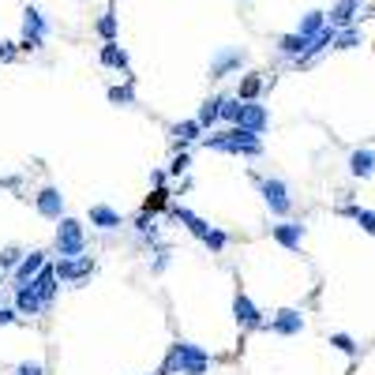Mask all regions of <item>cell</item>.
I'll return each instance as SVG.
<instances>
[{
    "label": "cell",
    "instance_id": "obj_1",
    "mask_svg": "<svg viewBox=\"0 0 375 375\" xmlns=\"http://www.w3.org/2000/svg\"><path fill=\"white\" fill-rule=\"evenodd\" d=\"M207 151H218V154H240V158H259L263 154V139L256 131L240 128V124H229L225 131H210L203 139Z\"/></svg>",
    "mask_w": 375,
    "mask_h": 375
},
{
    "label": "cell",
    "instance_id": "obj_2",
    "mask_svg": "<svg viewBox=\"0 0 375 375\" xmlns=\"http://www.w3.org/2000/svg\"><path fill=\"white\" fill-rule=\"evenodd\" d=\"M210 360L214 357L207 349H199V345H192V342H177L169 349V357L162 360V371L158 375H207Z\"/></svg>",
    "mask_w": 375,
    "mask_h": 375
},
{
    "label": "cell",
    "instance_id": "obj_3",
    "mask_svg": "<svg viewBox=\"0 0 375 375\" xmlns=\"http://www.w3.org/2000/svg\"><path fill=\"white\" fill-rule=\"evenodd\" d=\"M57 256L60 259H75L87 251V233H83V222L75 218H57Z\"/></svg>",
    "mask_w": 375,
    "mask_h": 375
},
{
    "label": "cell",
    "instance_id": "obj_4",
    "mask_svg": "<svg viewBox=\"0 0 375 375\" xmlns=\"http://www.w3.org/2000/svg\"><path fill=\"white\" fill-rule=\"evenodd\" d=\"M45 34H49V23H45V16H42L38 8H26V11H23V42H19V49H23V53L42 49Z\"/></svg>",
    "mask_w": 375,
    "mask_h": 375
},
{
    "label": "cell",
    "instance_id": "obj_5",
    "mask_svg": "<svg viewBox=\"0 0 375 375\" xmlns=\"http://www.w3.org/2000/svg\"><path fill=\"white\" fill-rule=\"evenodd\" d=\"M53 274H57V281H68V286H83V281L94 274V259L87 256V251L75 256V259H57Z\"/></svg>",
    "mask_w": 375,
    "mask_h": 375
},
{
    "label": "cell",
    "instance_id": "obj_6",
    "mask_svg": "<svg viewBox=\"0 0 375 375\" xmlns=\"http://www.w3.org/2000/svg\"><path fill=\"white\" fill-rule=\"evenodd\" d=\"M259 192L266 199V207H271V214H278V218H286V214L293 210V199H289V184L286 180L266 177V180H259Z\"/></svg>",
    "mask_w": 375,
    "mask_h": 375
},
{
    "label": "cell",
    "instance_id": "obj_7",
    "mask_svg": "<svg viewBox=\"0 0 375 375\" xmlns=\"http://www.w3.org/2000/svg\"><path fill=\"white\" fill-rule=\"evenodd\" d=\"M237 124L248 128V131H256V136H263V131L271 128V109H266V105H259V102H240Z\"/></svg>",
    "mask_w": 375,
    "mask_h": 375
},
{
    "label": "cell",
    "instance_id": "obj_8",
    "mask_svg": "<svg viewBox=\"0 0 375 375\" xmlns=\"http://www.w3.org/2000/svg\"><path fill=\"white\" fill-rule=\"evenodd\" d=\"M259 330L286 334V338H289V334H300V330H304V315L297 312V308H281V312H274V319H271V323L263 319V327H259Z\"/></svg>",
    "mask_w": 375,
    "mask_h": 375
},
{
    "label": "cell",
    "instance_id": "obj_9",
    "mask_svg": "<svg viewBox=\"0 0 375 375\" xmlns=\"http://www.w3.org/2000/svg\"><path fill=\"white\" fill-rule=\"evenodd\" d=\"M244 64H248V53L244 49H222L218 57L210 60V79H225V75L240 72Z\"/></svg>",
    "mask_w": 375,
    "mask_h": 375
},
{
    "label": "cell",
    "instance_id": "obj_10",
    "mask_svg": "<svg viewBox=\"0 0 375 375\" xmlns=\"http://www.w3.org/2000/svg\"><path fill=\"white\" fill-rule=\"evenodd\" d=\"M233 315H237V323L244 327V330H259L263 327V312L256 304H251V297L244 289H237V300H233Z\"/></svg>",
    "mask_w": 375,
    "mask_h": 375
},
{
    "label": "cell",
    "instance_id": "obj_11",
    "mask_svg": "<svg viewBox=\"0 0 375 375\" xmlns=\"http://www.w3.org/2000/svg\"><path fill=\"white\" fill-rule=\"evenodd\" d=\"M34 207H38V214L42 218H49V222H57V218H64V195H60V188H42V192L34 195Z\"/></svg>",
    "mask_w": 375,
    "mask_h": 375
},
{
    "label": "cell",
    "instance_id": "obj_12",
    "mask_svg": "<svg viewBox=\"0 0 375 375\" xmlns=\"http://www.w3.org/2000/svg\"><path fill=\"white\" fill-rule=\"evenodd\" d=\"M26 286H31L34 293H38V297H42V304L49 308L53 300H57V293H60V281H57V274H53V266L45 263L42 266V271H38L31 281H26Z\"/></svg>",
    "mask_w": 375,
    "mask_h": 375
},
{
    "label": "cell",
    "instance_id": "obj_13",
    "mask_svg": "<svg viewBox=\"0 0 375 375\" xmlns=\"http://www.w3.org/2000/svg\"><path fill=\"white\" fill-rule=\"evenodd\" d=\"M271 237L278 240L281 248H289V251H300L304 225H300V222H278V225H271Z\"/></svg>",
    "mask_w": 375,
    "mask_h": 375
},
{
    "label": "cell",
    "instance_id": "obj_14",
    "mask_svg": "<svg viewBox=\"0 0 375 375\" xmlns=\"http://www.w3.org/2000/svg\"><path fill=\"white\" fill-rule=\"evenodd\" d=\"M42 266H45V251H31V256H23L19 266L11 271V289H16V286H26V281H31L38 271H42Z\"/></svg>",
    "mask_w": 375,
    "mask_h": 375
},
{
    "label": "cell",
    "instance_id": "obj_15",
    "mask_svg": "<svg viewBox=\"0 0 375 375\" xmlns=\"http://www.w3.org/2000/svg\"><path fill=\"white\" fill-rule=\"evenodd\" d=\"M16 312L19 315H42L45 304H42V297H38L31 286H16Z\"/></svg>",
    "mask_w": 375,
    "mask_h": 375
},
{
    "label": "cell",
    "instance_id": "obj_16",
    "mask_svg": "<svg viewBox=\"0 0 375 375\" xmlns=\"http://www.w3.org/2000/svg\"><path fill=\"white\" fill-rule=\"evenodd\" d=\"M338 214H342V218H353L360 229L375 237V210H364V207H357V203H345V207H338Z\"/></svg>",
    "mask_w": 375,
    "mask_h": 375
},
{
    "label": "cell",
    "instance_id": "obj_17",
    "mask_svg": "<svg viewBox=\"0 0 375 375\" xmlns=\"http://www.w3.org/2000/svg\"><path fill=\"white\" fill-rule=\"evenodd\" d=\"M173 218H177V222H184V225H188V233H192V237H199V240H203V237L210 233V225H207L203 218H199V214H192L188 207H173Z\"/></svg>",
    "mask_w": 375,
    "mask_h": 375
},
{
    "label": "cell",
    "instance_id": "obj_18",
    "mask_svg": "<svg viewBox=\"0 0 375 375\" xmlns=\"http://www.w3.org/2000/svg\"><path fill=\"white\" fill-rule=\"evenodd\" d=\"M90 225H98V229H120V214L113 210V207H105V203H98V207H90Z\"/></svg>",
    "mask_w": 375,
    "mask_h": 375
},
{
    "label": "cell",
    "instance_id": "obj_19",
    "mask_svg": "<svg viewBox=\"0 0 375 375\" xmlns=\"http://www.w3.org/2000/svg\"><path fill=\"white\" fill-rule=\"evenodd\" d=\"M357 11H360V0H338V4L330 8V23L334 26H353Z\"/></svg>",
    "mask_w": 375,
    "mask_h": 375
},
{
    "label": "cell",
    "instance_id": "obj_20",
    "mask_svg": "<svg viewBox=\"0 0 375 375\" xmlns=\"http://www.w3.org/2000/svg\"><path fill=\"white\" fill-rule=\"evenodd\" d=\"M199 131H203V128H199V120H180V124L169 128V136H173V143H177V146H188V143L199 139Z\"/></svg>",
    "mask_w": 375,
    "mask_h": 375
},
{
    "label": "cell",
    "instance_id": "obj_21",
    "mask_svg": "<svg viewBox=\"0 0 375 375\" xmlns=\"http://www.w3.org/2000/svg\"><path fill=\"white\" fill-rule=\"evenodd\" d=\"M349 173L353 177H371L375 173V151H353L349 154Z\"/></svg>",
    "mask_w": 375,
    "mask_h": 375
},
{
    "label": "cell",
    "instance_id": "obj_22",
    "mask_svg": "<svg viewBox=\"0 0 375 375\" xmlns=\"http://www.w3.org/2000/svg\"><path fill=\"white\" fill-rule=\"evenodd\" d=\"M98 60L105 64V68H120V72L128 68V53L120 49L116 42H105V45H102V53H98Z\"/></svg>",
    "mask_w": 375,
    "mask_h": 375
},
{
    "label": "cell",
    "instance_id": "obj_23",
    "mask_svg": "<svg viewBox=\"0 0 375 375\" xmlns=\"http://www.w3.org/2000/svg\"><path fill=\"white\" fill-rule=\"evenodd\" d=\"M199 128H214L222 120V98H207L203 105H199Z\"/></svg>",
    "mask_w": 375,
    "mask_h": 375
},
{
    "label": "cell",
    "instance_id": "obj_24",
    "mask_svg": "<svg viewBox=\"0 0 375 375\" xmlns=\"http://www.w3.org/2000/svg\"><path fill=\"white\" fill-rule=\"evenodd\" d=\"M304 49H308V38H304V34H286V38H278V53H281V57H293V60H297Z\"/></svg>",
    "mask_w": 375,
    "mask_h": 375
},
{
    "label": "cell",
    "instance_id": "obj_25",
    "mask_svg": "<svg viewBox=\"0 0 375 375\" xmlns=\"http://www.w3.org/2000/svg\"><path fill=\"white\" fill-rule=\"evenodd\" d=\"M323 26H327V11H308V16L300 19V26H297V34H304V38H315L319 31H323Z\"/></svg>",
    "mask_w": 375,
    "mask_h": 375
},
{
    "label": "cell",
    "instance_id": "obj_26",
    "mask_svg": "<svg viewBox=\"0 0 375 375\" xmlns=\"http://www.w3.org/2000/svg\"><path fill=\"white\" fill-rule=\"evenodd\" d=\"M259 90H263V75H240V87H237L240 102H256Z\"/></svg>",
    "mask_w": 375,
    "mask_h": 375
},
{
    "label": "cell",
    "instance_id": "obj_27",
    "mask_svg": "<svg viewBox=\"0 0 375 375\" xmlns=\"http://www.w3.org/2000/svg\"><path fill=\"white\" fill-rule=\"evenodd\" d=\"M94 31H98V38H102V42H116L120 23H116V16H113V11H102V19H98V26H94Z\"/></svg>",
    "mask_w": 375,
    "mask_h": 375
},
{
    "label": "cell",
    "instance_id": "obj_28",
    "mask_svg": "<svg viewBox=\"0 0 375 375\" xmlns=\"http://www.w3.org/2000/svg\"><path fill=\"white\" fill-rule=\"evenodd\" d=\"M109 102L113 105H131L136 102V90H131V79H124L120 87H109Z\"/></svg>",
    "mask_w": 375,
    "mask_h": 375
},
{
    "label": "cell",
    "instance_id": "obj_29",
    "mask_svg": "<svg viewBox=\"0 0 375 375\" xmlns=\"http://www.w3.org/2000/svg\"><path fill=\"white\" fill-rule=\"evenodd\" d=\"M353 45H360V34L353 31V26H342L338 38H334V49H353Z\"/></svg>",
    "mask_w": 375,
    "mask_h": 375
},
{
    "label": "cell",
    "instance_id": "obj_30",
    "mask_svg": "<svg viewBox=\"0 0 375 375\" xmlns=\"http://www.w3.org/2000/svg\"><path fill=\"white\" fill-rule=\"evenodd\" d=\"M169 256H173V251H169L165 244H158V248H154V263H151V274H165V271H169Z\"/></svg>",
    "mask_w": 375,
    "mask_h": 375
},
{
    "label": "cell",
    "instance_id": "obj_31",
    "mask_svg": "<svg viewBox=\"0 0 375 375\" xmlns=\"http://www.w3.org/2000/svg\"><path fill=\"white\" fill-rule=\"evenodd\" d=\"M237 116H240V98L233 94V98H222V120L225 124H237Z\"/></svg>",
    "mask_w": 375,
    "mask_h": 375
},
{
    "label": "cell",
    "instance_id": "obj_32",
    "mask_svg": "<svg viewBox=\"0 0 375 375\" xmlns=\"http://www.w3.org/2000/svg\"><path fill=\"white\" fill-rule=\"evenodd\" d=\"M165 203H169V192H165V188H154V195L146 199V207H143V210H146V214H158Z\"/></svg>",
    "mask_w": 375,
    "mask_h": 375
},
{
    "label": "cell",
    "instance_id": "obj_33",
    "mask_svg": "<svg viewBox=\"0 0 375 375\" xmlns=\"http://www.w3.org/2000/svg\"><path fill=\"white\" fill-rule=\"evenodd\" d=\"M19 259H23L19 248H4V251H0V271H16Z\"/></svg>",
    "mask_w": 375,
    "mask_h": 375
},
{
    "label": "cell",
    "instance_id": "obj_34",
    "mask_svg": "<svg viewBox=\"0 0 375 375\" xmlns=\"http://www.w3.org/2000/svg\"><path fill=\"white\" fill-rule=\"evenodd\" d=\"M203 244H207V248H210V251H222V248H225V244H229V237H225V233H222V229H210V233H207V237H203Z\"/></svg>",
    "mask_w": 375,
    "mask_h": 375
},
{
    "label": "cell",
    "instance_id": "obj_35",
    "mask_svg": "<svg viewBox=\"0 0 375 375\" xmlns=\"http://www.w3.org/2000/svg\"><path fill=\"white\" fill-rule=\"evenodd\" d=\"M330 345H338V349H342V353H349V357L357 353V342L349 338V334H334V338H330Z\"/></svg>",
    "mask_w": 375,
    "mask_h": 375
},
{
    "label": "cell",
    "instance_id": "obj_36",
    "mask_svg": "<svg viewBox=\"0 0 375 375\" xmlns=\"http://www.w3.org/2000/svg\"><path fill=\"white\" fill-rule=\"evenodd\" d=\"M188 165H192V158H188V154L180 151V154L169 162V173H173V177H180V173H188Z\"/></svg>",
    "mask_w": 375,
    "mask_h": 375
},
{
    "label": "cell",
    "instance_id": "obj_37",
    "mask_svg": "<svg viewBox=\"0 0 375 375\" xmlns=\"http://www.w3.org/2000/svg\"><path fill=\"white\" fill-rule=\"evenodd\" d=\"M11 323H19V312L16 308H0V327H11Z\"/></svg>",
    "mask_w": 375,
    "mask_h": 375
},
{
    "label": "cell",
    "instance_id": "obj_38",
    "mask_svg": "<svg viewBox=\"0 0 375 375\" xmlns=\"http://www.w3.org/2000/svg\"><path fill=\"white\" fill-rule=\"evenodd\" d=\"M16 53H19V45H11V42H0V60H16Z\"/></svg>",
    "mask_w": 375,
    "mask_h": 375
},
{
    "label": "cell",
    "instance_id": "obj_39",
    "mask_svg": "<svg viewBox=\"0 0 375 375\" xmlns=\"http://www.w3.org/2000/svg\"><path fill=\"white\" fill-rule=\"evenodd\" d=\"M16 375H42V364H31V360H26V364L16 368Z\"/></svg>",
    "mask_w": 375,
    "mask_h": 375
},
{
    "label": "cell",
    "instance_id": "obj_40",
    "mask_svg": "<svg viewBox=\"0 0 375 375\" xmlns=\"http://www.w3.org/2000/svg\"><path fill=\"white\" fill-rule=\"evenodd\" d=\"M151 184H154V188H162V184H165V173H162V169H154V173H151Z\"/></svg>",
    "mask_w": 375,
    "mask_h": 375
},
{
    "label": "cell",
    "instance_id": "obj_41",
    "mask_svg": "<svg viewBox=\"0 0 375 375\" xmlns=\"http://www.w3.org/2000/svg\"><path fill=\"white\" fill-rule=\"evenodd\" d=\"M0 281H4V274H0Z\"/></svg>",
    "mask_w": 375,
    "mask_h": 375
}]
</instances>
